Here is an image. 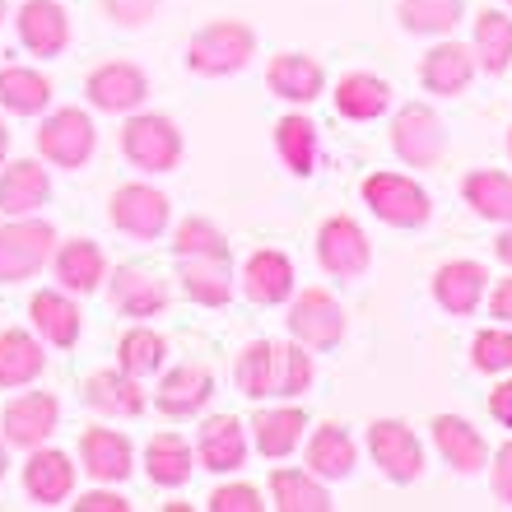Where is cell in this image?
Returning <instances> with one entry per match:
<instances>
[{
	"label": "cell",
	"instance_id": "1",
	"mask_svg": "<svg viewBox=\"0 0 512 512\" xmlns=\"http://www.w3.org/2000/svg\"><path fill=\"white\" fill-rule=\"evenodd\" d=\"M317 378V368H312V350L308 345H280V340H252L243 354H238V364H233V382L243 391L247 401H270V396H280V401H294L303 391L312 387Z\"/></svg>",
	"mask_w": 512,
	"mask_h": 512
},
{
	"label": "cell",
	"instance_id": "2",
	"mask_svg": "<svg viewBox=\"0 0 512 512\" xmlns=\"http://www.w3.org/2000/svg\"><path fill=\"white\" fill-rule=\"evenodd\" d=\"M256 56V33L243 19H215L191 33L187 42V70L205 75V80H229L238 70L252 66Z\"/></svg>",
	"mask_w": 512,
	"mask_h": 512
},
{
	"label": "cell",
	"instance_id": "3",
	"mask_svg": "<svg viewBox=\"0 0 512 512\" xmlns=\"http://www.w3.org/2000/svg\"><path fill=\"white\" fill-rule=\"evenodd\" d=\"M182 131L163 112H131L122 126V154L140 173H173L182 163Z\"/></svg>",
	"mask_w": 512,
	"mask_h": 512
},
{
	"label": "cell",
	"instance_id": "4",
	"mask_svg": "<svg viewBox=\"0 0 512 512\" xmlns=\"http://www.w3.org/2000/svg\"><path fill=\"white\" fill-rule=\"evenodd\" d=\"M364 205L391 229H424L433 219V196L410 173H368Z\"/></svg>",
	"mask_w": 512,
	"mask_h": 512
},
{
	"label": "cell",
	"instance_id": "5",
	"mask_svg": "<svg viewBox=\"0 0 512 512\" xmlns=\"http://www.w3.org/2000/svg\"><path fill=\"white\" fill-rule=\"evenodd\" d=\"M56 252V229L47 219H10L0 229V284H24L33 280Z\"/></svg>",
	"mask_w": 512,
	"mask_h": 512
},
{
	"label": "cell",
	"instance_id": "6",
	"mask_svg": "<svg viewBox=\"0 0 512 512\" xmlns=\"http://www.w3.org/2000/svg\"><path fill=\"white\" fill-rule=\"evenodd\" d=\"M108 219L112 229L135 238V243H154L173 224V201L159 187H149V182H126V187L112 191Z\"/></svg>",
	"mask_w": 512,
	"mask_h": 512
},
{
	"label": "cell",
	"instance_id": "7",
	"mask_svg": "<svg viewBox=\"0 0 512 512\" xmlns=\"http://www.w3.org/2000/svg\"><path fill=\"white\" fill-rule=\"evenodd\" d=\"M368 457L391 485H415L424 475V443L405 419H373L368 424Z\"/></svg>",
	"mask_w": 512,
	"mask_h": 512
},
{
	"label": "cell",
	"instance_id": "8",
	"mask_svg": "<svg viewBox=\"0 0 512 512\" xmlns=\"http://www.w3.org/2000/svg\"><path fill=\"white\" fill-rule=\"evenodd\" d=\"M391 149L405 168H429V163L443 159L447 149V126L443 117L429 108V103H405L391 122Z\"/></svg>",
	"mask_w": 512,
	"mask_h": 512
},
{
	"label": "cell",
	"instance_id": "9",
	"mask_svg": "<svg viewBox=\"0 0 512 512\" xmlns=\"http://www.w3.org/2000/svg\"><path fill=\"white\" fill-rule=\"evenodd\" d=\"M94 145H98V131H94V117L80 108H61L52 117H42L38 126V154L56 168H84L94 159Z\"/></svg>",
	"mask_w": 512,
	"mask_h": 512
},
{
	"label": "cell",
	"instance_id": "10",
	"mask_svg": "<svg viewBox=\"0 0 512 512\" xmlns=\"http://www.w3.org/2000/svg\"><path fill=\"white\" fill-rule=\"evenodd\" d=\"M289 336L298 345H308V350H336L340 340H345V308H340L336 294H326V289H303L294 294L289 303Z\"/></svg>",
	"mask_w": 512,
	"mask_h": 512
},
{
	"label": "cell",
	"instance_id": "11",
	"mask_svg": "<svg viewBox=\"0 0 512 512\" xmlns=\"http://www.w3.org/2000/svg\"><path fill=\"white\" fill-rule=\"evenodd\" d=\"M317 261L336 280H359L373 266V243H368V233L350 215H331L317 229Z\"/></svg>",
	"mask_w": 512,
	"mask_h": 512
},
{
	"label": "cell",
	"instance_id": "12",
	"mask_svg": "<svg viewBox=\"0 0 512 512\" xmlns=\"http://www.w3.org/2000/svg\"><path fill=\"white\" fill-rule=\"evenodd\" d=\"M61 424V401H56L52 391H24L19 401L5 405V415H0V429H5V443L10 447H42L47 438L56 433Z\"/></svg>",
	"mask_w": 512,
	"mask_h": 512
},
{
	"label": "cell",
	"instance_id": "13",
	"mask_svg": "<svg viewBox=\"0 0 512 512\" xmlns=\"http://www.w3.org/2000/svg\"><path fill=\"white\" fill-rule=\"evenodd\" d=\"M84 94L98 112H135L149 98V75L135 61H103L89 70Z\"/></svg>",
	"mask_w": 512,
	"mask_h": 512
},
{
	"label": "cell",
	"instance_id": "14",
	"mask_svg": "<svg viewBox=\"0 0 512 512\" xmlns=\"http://www.w3.org/2000/svg\"><path fill=\"white\" fill-rule=\"evenodd\" d=\"M475 75H480V61H475V47H466V42H438L419 61V84L433 98L466 94Z\"/></svg>",
	"mask_w": 512,
	"mask_h": 512
},
{
	"label": "cell",
	"instance_id": "15",
	"mask_svg": "<svg viewBox=\"0 0 512 512\" xmlns=\"http://www.w3.org/2000/svg\"><path fill=\"white\" fill-rule=\"evenodd\" d=\"M433 303L452 317H471L480 308V298L489 294V270L480 261H443V266L433 270Z\"/></svg>",
	"mask_w": 512,
	"mask_h": 512
},
{
	"label": "cell",
	"instance_id": "16",
	"mask_svg": "<svg viewBox=\"0 0 512 512\" xmlns=\"http://www.w3.org/2000/svg\"><path fill=\"white\" fill-rule=\"evenodd\" d=\"M210 396H215V373H210V368L177 364L173 373H163L159 391H154V405H159V415H168V419H191L210 405Z\"/></svg>",
	"mask_w": 512,
	"mask_h": 512
},
{
	"label": "cell",
	"instance_id": "17",
	"mask_svg": "<svg viewBox=\"0 0 512 512\" xmlns=\"http://www.w3.org/2000/svg\"><path fill=\"white\" fill-rule=\"evenodd\" d=\"M433 447L457 475H480L489 466L485 433L461 415H433Z\"/></svg>",
	"mask_w": 512,
	"mask_h": 512
},
{
	"label": "cell",
	"instance_id": "18",
	"mask_svg": "<svg viewBox=\"0 0 512 512\" xmlns=\"http://www.w3.org/2000/svg\"><path fill=\"white\" fill-rule=\"evenodd\" d=\"M294 261L275 247H261V252L247 256L243 266V294L252 298L256 308H280L294 298Z\"/></svg>",
	"mask_w": 512,
	"mask_h": 512
},
{
	"label": "cell",
	"instance_id": "19",
	"mask_svg": "<svg viewBox=\"0 0 512 512\" xmlns=\"http://www.w3.org/2000/svg\"><path fill=\"white\" fill-rule=\"evenodd\" d=\"M266 89L275 98H284V103L303 108V103L326 94V70L308 52H280V56H270V66H266Z\"/></svg>",
	"mask_w": 512,
	"mask_h": 512
},
{
	"label": "cell",
	"instance_id": "20",
	"mask_svg": "<svg viewBox=\"0 0 512 512\" xmlns=\"http://www.w3.org/2000/svg\"><path fill=\"white\" fill-rule=\"evenodd\" d=\"M24 494L42 508H56V503H66L75 494V466H70L66 452H56V447H33L24 461Z\"/></svg>",
	"mask_w": 512,
	"mask_h": 512
},
{
	"label": "cell",
	"instance_id": "21",
	"mask_svg": "<svg viewBox=\"0 0 512 512\" xmlns=\"http://www.w3.org/2000/svg\"><path fill=\"white\" fill-rule=\"evenodd\" d=\"M196 461L215 475H233L247 461V429L233 415H210L196 433Z\"/></svg>",
	"mask_w": 512,
	"mask_h": 512
},
{
	"label": "cell",
	"instance_id": "22",
	"mask_svg": "<svg viewBox=\"0 0 512 512\" xmlns=\"http://www.w3.org/2000/svg\"><path fill=\"white\" fill-rule=\"evenodd\" d=\"M80 461L98 485H122L135 471V447L117 429H84L80 433Z\"/></svg>",
	"mask_w": 512,
	"mask_h": 512
},
{
	"label": "cell",
	"instance_id": "23",
	"mask_svg": "<svg viewBox=\"0 0 512 512\" xmlns=\"http://www.w3.org/2000/svg\"><path fill=\"white\" fill-rule=\"evenodd\" d=\"M182 294L201 308H224L233 298V261L229 256H177Z\"/></svg>",
	"mask_w": 512,
	"mask_h": 512
},
{
	"label": "cell",
	"instance_id": "24",
	"mask_svg": "<svg viewBox=\"0 0 512 512\" xmlns=\"http://www.w3.org/2000/svg\"><path fill=\"white\" fill-rule=\"evenodd\" d=\"M19 42L33 56H61L70 47V14L56 0H28L19 5Z\"/></svg>",
	"mask_w": 512,
	"mask_h": 512
},
{
	"label": "cell",
	"instance_id": "25",
	"mask_svg": "<svg viewBox=\"0 0 512 512\" xmlns=\"http://www.w3.org/2000/svg\"><path fill=\"white\" fill-rule=\"evenodd\" d=\"M28 317L38 326V336L56 350H70L84 331V312L80 303L66 294V289H42V294L28 298Z\"/></svg>",
	"mask_w": 512,
	"mask_h": 512
},
{
	"label": "cell",
	"instance_id": "26",
	"mask_svg": "<svg viewBox=\"0 0 512 512\" xmlns=\"http://www.w3.org/2000/svg\"><path fill=\"white\" fill-rule=\"evenodd\" d=\"M108 298H112V308L122 312V317L145 322V317H159V312L168 308V284H163L159 275L140 270V266H122L108 280Z\"/></svg>",
	"mask_w": 512,
	"mask_h": 512
},
{
	"label": "cell",
	"instance_id": "27",
	"mask_svg": "<svg viewBox=\"0 0 512 512\" xmlns=\"http://www.w3.org/2000/svg\"><path fill=\"white\" fill-rule=\"evenodd\" d=\"M52 270L66 294H94L98 284L108 280V256L94 238H70L52 252Z\"/></svg>",
	"mask_w": 512,
	"mask_h": 512
},
{
	"label": "cell",
	"instance_id": "28",
	"mask_svg": "<svg viewBox=\"0 0 512 512\" xmlns=\"http://www.w3.org/2000/svg\"><path fill=\"white\" fill-rule=\"evenodd\" d=\"M331 103L345 122H378L382 112L391 108V84L373 70H350L340 75V84L331 89Z\"/></svg>",
	"mask_w": 512,
	"mask_h": 512
},
{
	"label": "cell",
	"instance_id": "29",
	"mask_svg": "<svg viewBox=\"0 0 512 512\" xmlns=\"http://www.w3.org/2000/svg\"><path fill=\"white\" fill-rule=\"evenodd\" d=\"M47 196H52V177H47V168L38 159H19L0 173V210L10 219L42 210Z\"/></svg>",
	"mask_w": 512,
	"mask_h": 512
},
{
	"label": "cell",
	"instance_id": "30",
	"mask_svg": "<svg viewBox=\"0 0 512 512\" xmlns=\"http://www.w3.org/2000/svg\"><path fill=\"white\" fill-rule=\"evenodd\" d=\"M303 433H308V415L298 410V405H275V410H256L252 419V443L261 457L270 461H284L303 443Z\"/></svg>",
	"mask_w": 512,
	"mask_h": 512
},
{
	"label": "cell",
	"instance_id": "31",
	"mask_svg": "<svg viewBox=\"0 0 512 512\" xmlns=\"http://www.w3.org/2000/svg\"><path fill=\"white\" fill-rule=\"evenodd\" d=\"M84 401L94 405L98 415L135 419L145 410V391H140V378L122 373V368H103V373H94V378L84 382Z\"/></svg>",
	"mask_w": 512,
	"mask_h": 512
},
{
	"label": "cell",
	"instance_id": "32",
	"mask_svg": "<svg viewBox=\"0 0 512 512\" xmlns=\"http://www.w3.org/2000/svg\"><path fill=\"white\" fill-rule=\"evenodd\" d=\"M196 471V452L182 433H154L145 447V475L159 489H182Z\"/></svg>",
	"mask_w": 512,
	"mask_h": 512
},
{
	"label": "cell",
	"instance_id": "33",
	"mask_svg": "<svg viewBox=\"0 0 512 512\" xmlns=\"http://www.w3.org/2000/svg\"><path fill=\"white\" fill-rule=\"evenodd\" d=\"M461 196L489 224H512V173L499 168H471L461 177Z\"/></svg>",
	"mask_w": 512,
	"mask_h": 512
},
{
	"label": "cell",
	"instance_id": "34",
	"mask_svg": "<svg viewBox=\"0 0 512 512\" xmlns=\"http://www.w3.org/2000/svg\"><path fill=\"white\" fill-rule=\"evenodd\" d=\"M317 149H322V135H317V122L303 117V112H289L275 122V154L284 159V168L294 177H312L317 168Z\"/></svg>",
	"mask_w": 512,
	"mask_h": 512
},
{
	"label": "cell",
	"instance_id": "35",
	"mask_svg": "<svg viewBox=\"0 0 512 512\" xmlns=\"http://www.w3.org/2000/svg\"><path fill=\"white\" fill-rule=\"evenodd\" d=\"M359 461V447H354L350 429L345 424H322L312 429L308 438V471L322 475V480H345Z\"/></svg>",
	"mask_w": 512,
	"mask_h": 512
},
{
	"label": "cell",
	"instance_id": "36",
	"mask_svg": "<svg viewBox=\"0 0 512 512\" xmlns=\"http://www.w3.org/2000/svg\"><path fill=\"white\" fill-rule=\"evenodd\" d=\"M270 499L280 512H326L331 508V494H326V480L312 471H294V466H275L270 471Z\"/></svg>",
	"mask_w": 512,
	"mask_h": 512
},
{
	"label": "cell",
	"instance_id": "37",
	"mask_svg": "<svg viewBox=\"0 0 512 512\" xmlns=\"http://www.w3.org/2000/svg\"><path fill=\"white\" fill-rule=\"evenodd\" d=\"M466 19V0H396V24L415 38H447Z\"/></svg>",
	"mask_w": 512,
	"mask_h": 512
},
{
	"label": "cell",
	"instance_id": "38",
	"mask_svg": "<svg viewBox=\"0 0 512 512\" xmlns=\"http://www.w3.org/2000/svg\"><path fill=\"white\" fill-rule=\"evenodd\" d=\"M42 368H47V354L28 331H0V391L38 382Z\"/></svg>",
	"mask_w": 512,
	"mask_h": 512
},
{
	"label": "cell",
	"instance_id": "39",
	"mask_svg": "<svg viewBox=\"0 0 512 512\" xmlns=\"http://www.w3.org/2000/svg\"><path fill=\"white\" fill-rule=\"evenodd\" d=\"M52 103V80L42 70L28 66H0V108L19 112V117H38Z\"/></svg>",
	"mask_w": 512,
	"mask_h": 512
},
{
	"label": "cell",
	"instance_id": "40",
	"mask_svg": "<svg viewBox=\"0 0 512 512\" xmlns=\"http://www.w3.org/2000/svg\"><path fill=\"white\" fill-rule=\"evenodd\" d=\"M475 61L489 75H508L512 66V19L503 10L475 14Z\"/></svg>",
	"mask_w": 512,
	"mask_h": 512
},
{
	"label": "cell",
	"instance_id": "41",
	"mask_svg": "<svg viewBox=\"0 0 512 512\" xmlns=\"http://www.w3.org/2000/svg\"><path fill=\"white\" fill-rule=\"evenodd\" d=\"M163 359H168V340H163L159 331H149V326H131V331L117 340V368L131 373V378L159 373Z\"/></svg>",
	"mask_w": 512,
	"mask_h": 512
},
{
	"label": "cell",
	"instance_id": "42",
	"mask_svg": "<svg viewBox=\"0 0 512 512\" xmlns=\"http://www.w3.org/2000/svg\"><path fill=\"white\" fill-rule=\"evenodd\" d=\"M471 368L475 373H512V326H485L471 336Z\"/></svg>",
	"mask_w": 512,
	"mask_h": 512
},
{
	"label": "cell",
	"instance_id": "43",
	"mask_svg": "<svg viewBox=\"0 0 512 512\" xmlns=\"http://www.w3.org/2000/svg\"><path fill=\"white\" fill-rule=\"evenodd\" d=\"M173 252L177 256H229V238H224L219 224L191 215L173 229Z\"/></svg>",
	"mask_w": 512,
	"mask_h": 512
},
{
	"label": "cell",
	"instance_id": "44",
	"mask_svg": "<svg viewBox=\"0 0 512 512\" xmlns=\"http://www.w3.org/2000/svg\"><path fill=\"white\" fill-rule=\"evenodd\" d=\"M266 499L256 485H219L210 494V512H261Z\"/></svg>",
	"mask_w": 512,
	"mask_h": 512
},
{
	"label": "cell",
	"instance_id": "45",
	"mask_svg": "<svg viewBox=\"0 0 512 512\" xmlns=\"http://www.w3.org/2000/svg\"><path fill=\"white\" fill-rule=\"evenodd\" d=\"M103 10H108L112 24H122V28H140L145 19H154V10H159V0H103Z\"/></svg>",
	"mask_w": 512,
	"mask_h": 512
},
{
	"label": "cell",
	"instance_id": "46",
	"mask_svg": "<svg viewBox=\"0 0 512 512\" xmlns=\"http://www.w3.org/2000/svg\"><path fill=\"white\" fill-rule=\"evenodd\" d=\"M485 471H489V485H494V499L512 508V438L494 452V457H489Z\"/></svg>",
	"mask_w": 512,
	"mask_h": 512
},
{
	"label": "cell",
	"instance_id": "47",
	"mask_svg": "<svg viewBox=\"0 0 512 512\" xmlns=\"http://www.w3.org/2000/svg\"><path fill=\"white\" fill-rule=\"evenodd\" d=\"M75 512H131V499H122L117 489H94V494H80Z\"/></svg>",
	"mask_w": 512,
	"mask_h": 512
},
{
	"label": "cell",
	"instance_id": "48",
	"mask_svg": "<svg viewBox=\"0 0 512 512\" xmlns=\"http://www.w3.org/2000/svg\"><path fill=\"white\" fill-rule=\"evenodd\" d=\"M489 317L499 326H512V275L494 284V294H489Z\"/></svg>",
	"mask_w": 512,
	"mask_h": 512
},
{
	"label": "cell",
	"instance_id": "49",
	"mask_svg": "<svg viewBox=\"0 0 512 512\" xmlns=\"http://www.w3.org/2000/svg\"><path fill=\"white\" fill-rule=\"evenodd\" d=\"M489 415L499 419L503 429H512V378H503L499 387L489 391Z\"/></svg>",
	"mask_w": 512,
	"mask_h": 512
},
{
	"label": "cell",
	"instance_id": "50",
	"mask_svg": "<svg viewBox=\"0 0 512 512\" xmlns=\"http://www.w3.org/2000/svg\"><path fill=\"white\" fill-rule=\"evenodd\" d=\"M494 256H499L503 266H512V224H503V233L494 238Z\"/></svg>",
	"mask_w": 512,
	"mask_h": 512
},
{
	"label": "cell",
	"instance_id": "51",
	"mask_svg": "<svg viewBox=\"0 0 512 512\" xmlns=\"http://www.w3.org/2000/svg\"><path fill=\"white\" fill-rule=\"evenodd\" d=\"M5 149H10V131H5V122H0V163H5Z\"/></svg>",
	"mask_w": 512,
	"mask_h": 512
},
{
	"label": "cell",
	"instance_id": "52",
	"mask_svg": "<svg viewBox=\"0 0 512 512\" xmlns=\"http://www.w3.org/2000/svg\"><path fill=\"white\" fill-rule=\"evenodd\" d=\"M5 466H10V457H5V443H0V480H5Z\"/></svg>",
	"mask_w": 512,
	"mask_h": 512
},
{
	"label": "cell",
	"instance_id": "53",
	"mask_svg": "<svg viewBox=\"0 0 512 512\" xmlns=\"http://www.w3.org/2000/svg\"><path fill=\"white\" fill-rule=\"evenodd\" d=\"M508 159H512V126H508Z\"/></svg>",
	"mask_w": 512,
	"mask_h": 512
},
{
	"label": "cell",
	"instance_id": "54",
	"mask_svg": "<svg viewBox=\"0 0 512 512\" xmlns=\"http://www.w3.org/2000/svg\"><path fill=\"white\" fill-rule=\"evenodd\" d=\"M0 19H5V0H0Z\"/></svg>",
	"mask_w": 512,
	"mask_h": 512
},
{
	"label": "cell",
	"instance_id": "55",
	"mask_svg": "<svg viewBox=\"0 0 512 512\" xmlns=\"http://www.w3.org/2000/svg\"><path fill=\"white\" fill-rule=\"evenodd\" d=\"M503 5H508V10H512V0H503Z\"/></svg>",
	"mask_w": 512,
	"mask_h": 512
}]
</instances>
